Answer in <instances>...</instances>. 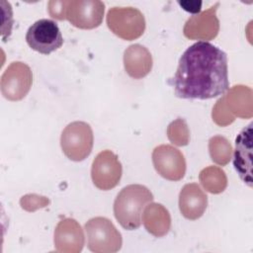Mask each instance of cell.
Returning <instances> with one entry per match:
<instances>
[{"mask_svg":"<svg viewBox=\"0 0 253 253\" xmlns=\"http://www.w3.org/2000/svg\"><path fill=\"white\" fill-rule=\"evenodd\" d=\"M109 29L126 41L138 39L145 30L142 13L133 7H113L107 14Z\"/></svg>","mask_w":253,"mask_h":253,"instance_id":"5b68a950","label":"cell"},{"mask_svg":"<svg viewBox=\"0 0 253 253\" xmlns=\"http://www.w3.org/2000/svg\"><path fill=\"white\" fill-rule=\"evenodd\" d=\"M124 66L131 78L141 79L145 77L152 68L150 51L139 43L129 45L124 52Z\"/></svg>","mask_w":253,"mask_h":253,"instance_id":"9a60e30c","label":"cell"},{"mask_svg":"<svg viewBox=\"0 0 253 253\" xmlns=\"http://www.w3.org/2000/svg\"><path fill=\"white\" fill-rule=\"evenodd\" d=\"M216 3L200 15L189 19L184 27V35L189 39L211 40L216 37L219 29V22L215 16Z\"/></svg>","mask_w":253,"mask_h":253,"instance_id":"4fadbf2b","label":"cell"},{"mask_svg":"<svg viewBox=\"0 0 253 253\" xmlns=\"http://www.w3.org/2000/svg\"><path fill=\"white\" fill-rule=\"evenodd\" d=\"M68 1H49L47 9L49 15L56 20H65L66 6Z\"/></svg>","mask_w":253,"mask_h":253,"instance_id":"ffe728a7","label":"cell"},{"mask_svg":"<svg viewBox=\"0 0 253 253\" xmlns=\"http://www.w3.org/2000/svg\"><path fill=\"white\" fill-rule=\"evenodd\" d=\"M210 155L213 162L218 165H226L232 154V147L228 140L220 135L211 137L209 141Z\"/></svg>","mask_w":253,"mask_h":253,"instance_id":"ac0fdd59","label":"cell"},{"mask_svg":"<svg viewBox=\"0 0 253 253\" xmlns=\"http://www.w3.org/2000/svg\"><path fill=\"white\" fill-rule=\"evenodd\" d=\"M172 85L182 99L223 95L229 89L226 53L208 42H195L181 55Z\"/></svg>","mask_w":253,"mask_h":253,"instance_id":"6da1fadb","label":"cell"},{"mask_svg":"<svg viewBox=\"0 0 253 253\" xmlns=\"http://www.w3.org/2000/svg\"><path fill=\"white\" fill-rule=\"evenodd\" d=\"M123 168L118 156L106 149L97 154L91 167V178L95 187L108 191L115 188L122 178Z\"/></svg>","mask_w":253,"mask_h":253,"instance_id":"52a82bcc","label":"cell"},{"mask_svg":"<svg viewBox=\"0 0 253 253\" xmlns=\"http://www.w3.org/2000/svg\"><path fill=\"white\" fill-rule=\"evenodd\" d=\"M152 163L156 172L169 181H179L186 173L184 154L169 144H161L154 148Z\"/></svg>","mask_w":253,"mask_h":253,"instance_id":"30bf717a","label":"cell"},{"mask_svg":"<svg viewBox=\"0 0 253 253\" xmlns=\"http://www.w3.org/2000/svg\"><path fill=\"white\" fill-rule=\"evenodd\" d=\"M142 222L145 229L155 237L166 235L171 227L169 211L161 204L156 203L146 206L142 214Z\"/></svg>","mask_w":253,"mask_h":253,"instance_id":"2e32d148","label":"cell"},{"mask_svg":"<svg viewBox=\"0 0 253 253\" xmlns=\"http://www.w3.org/2000/svg\"><path fill=\"white\" fill-rule=\"evenodd\" d=\"M105 4L98 0H71L67 2L65 20L78 29L91 30L102 24Z\"/></svg>","mask_w":253,"mask_h":253,"instance_id":"ba28073f","label":"cell"},{"mask_svg":"<svg viewBox=\"0 0 253 253\" xmlns=\"http://www.w3.org/2000/svg\"><path fill=\"white\" fill-rule=\"evenodd\" d=\"M32 82L31 68L24 62L14 61L2 74V95L10 101H20L30 91Z\"/></svg>","mask_w":253,"mask_h":253,"instance_id":"9c48e42d","label":"cell"},{"mask_svg":"<svg viewBox=\"0 0 253 253\" xmlns=\"http://www.w3.org/2000/svg\"><path fill=\"white\" fill-rule=\"evenodd\" d=\"M87 247L95 253H114L121 249L123 238L114 223L107 217L96 216L84 226Z\"/></svg>","mask_w":253,"mask_h":253,"instance_id":"3957f363","label":"cell"},{"mask_svg":"<svg viewBox=\"0 0 253 253\" xmlns=\"http://www.w3.org/2000/svg\"><path fill=\"white\" fill-rule=\"evenodd\" d=\"M92 127L85 122L76 121L65 126L60 135V146L65 156L72 161L87 158L93 148Z\"/></svg>","mask_w":253,"mask_h":253,"instance_id":"277c9868","label":"cell"},{"mask_svg":"<svg viewBox=\"0 0 253 253\" xmlns=\"http://www.w3.org/2000/svg\"><path fill=\"white\" fill-rule=\"evenodd\" d=\"M200 181L204 188L211 194H219L227 186V178L222 169L216 166H210L200 173Z\"/></svg>","mask_w":253,"mask_h":253,"instance_id":"e0dca14e","label":"cell"},{"mask_svg":"<svg viewBox=\"0 0 253 253\" xmlns=\"http://www.w3.org/2000/svg\"><path fill=\"white\" fill-rule=\"evenodd\" d=\"M54 247L58 252H80L84 245V233L74 218H64L54 230Z\"/></svg>","mask_w":253,"mask_h":253,"instance_id":"7c38bea8","label":"cell"},{"mask_svg":"<svg viewBox=\"0 0 253 253\" xmlns=\"http://www.w3.org/2000/svg\"><path fill=\"white\" fill-rule=\"evenodd\" d=\"M26 42L32 49L42 54H49L61 47L63 38L54 21L41 19L27 31Z\"/></svg>","mask_w":253,"mask_h":253,"instance_id":"8992f818","label":"cell"},{"mask_svg":"<svg viewBox=\"0 0 253 253\" xmlns=\"http://www.w3.org/2000/svg\"><path fill=\"white\" fill-rule=\"evenodd\" d=\"M152 201L153 195L147 187L139 184L126 186L115 199V217L125 229H137L141 225L143 209Z\"/></svg>","mask_w":253,"mask_h":253,"instance_id":"7a4b0ae2","label":"cell"},{"mask_svg":"<svg viewBox=\"0 0 253 253\" xmlns=\"http://www.w3.org/2000/svg\"><path fill=\"white\" fill-rule=\"evenodd\" d=\"M178 3L185 11L190 13H199L202 6L201 1H179Z\"/></svg>","mask_w":253,"mask_h":253,"instance_id":"44dd1931","label":"cell"},{"mask_svg":"<svg viewBox=\"0 0 253 253\" xmlns=\"http://www.w3.org/2000/svg\"><path fill=\"white\" fill-rule=\"evenodd\" d=\"M208 207V197L197 183L186 184L179 194V209L190 220L200 218Z\"/></svg>","mask_w":253,"mask_h":253,"instance_id":"5bb4252c","label":"cell"},{"mask_svg":"<svg viewBox=\"0 0 253 253\" xmlns=\"http://www.w3.org/2000/svg\"><path fill=\"white\" fill-rule=\"evenodd\" d=\"M252 126L250 123L238 133L233 156V166L248 187H252Z\"/></svg>","mask_w":253,"mask_h":253,"instance_id":"8fae6325","label":"cell"},{"mask_svg":"<svg viewBox=\"0 0 253 253\" xmlns=\"http://www.w3.org/2000/svg\"><path fill=\"white\" fill-rule=\"evenodd\" d=\"M167 133L170 141L176 145L184 146L189 143L188 126L182 119L172 122L167 128Z\"/></svg>","mask_w":253,"mask_h":253,"instance_id":"d6986e66","label":"cell"}]
</instances>
